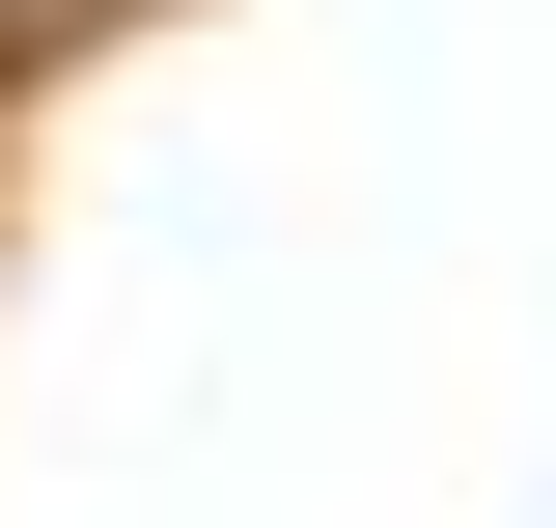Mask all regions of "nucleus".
Here are the masks:
<instances>
[{
    "label": "nucleus",
    "instance_id": "nucleus-1",
    "mask_svg": "<svg viewBox=\"0 0 556 528\" xmlns=\"http://www.w3.org/2000/svg\"><path fill=\"white\" fill-rule=\"evenodd\" d=\"M56 28H112V0H0V56H56Z\"/></svg>",
    "mask_w": 556,
    "mask_h": 528
}]
</instances>
